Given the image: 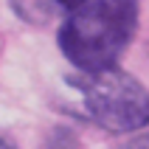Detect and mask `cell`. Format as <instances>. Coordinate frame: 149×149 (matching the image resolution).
<instances>
[{"label":"cell","instance_id":"obj_2","mask_svg":"<svg viewBox=\"0 0 149 149\" xmlns=\"http://www.w3.org/2000/svg\"><path fill=\"white\" fill-rule=\"evenodd\" d=\"M90 121L110 132H135L149 124V90L135 76L104 68L70 79Z\"/></svg>","mask_w":149,"mask_h":149},{"label":"cell","instance_id":"obj_1","mask_svg":"<svg viewBox=\"0 0 149 149\" xmlns=\"http://www.w3.org/2000/svg\"><path fill=\"white\" fill-rule=\"evenodd\" d=\"M138 28V0H87L59 28V51L82 73L113 68Z\"/></svg>","mask_w":149,"mask_h":149},{"label":"cell","instance_id":"obj_3","mask_svg":"<svg viewBox=\"0 0 149 149\" xmlns=\"http://www.w3.org/2000/svg\"><path fill=\"white\" fill-rule=\"evenodd\" d=\"M51 8H62V11H76L79 6H84L87 0H45Z\"/></svg>","mask_w":149,"mask_h":149},{"label":"cell","instance_id":"obj_4","mask_svg":"<svg viewBox=\"0 0 149 149\" xmlns=\"http://www.w3.org/2000/svg\"><path fill=\"white\" fill-rule=\"evenodd\" d=\"M118 149H149V135H141V138H132V141H127L124 146Z\"/></svg>","mask_w":149,"mask_h":149}]
</instances>
